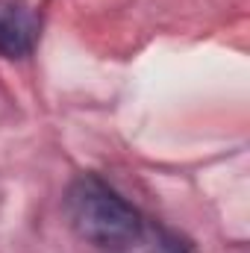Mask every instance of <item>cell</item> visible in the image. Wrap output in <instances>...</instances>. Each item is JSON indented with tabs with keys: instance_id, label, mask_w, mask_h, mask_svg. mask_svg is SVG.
Wrapping results in <instances>:
<instances>
[{
	"instance_id": "cell-1",
	"label": "cell",
	"mask_w": 250,
	"mask_h": 253,
	"mask_svg": "<svg viewBox=\"0 0 250 253\" xmlns=\"http://www.w3.org/2000/svg\"><path fill=\"white\" fill-rule=\"evenodd\" d=\"M74 233L100 251H124L141 239V215L115 186L97 174H80L65 194Z\"/></svg>"
},
{
	"instance_id": "cell-2",
	"label": "cell",
	"mask_w": 250,
	"mask_h": 253,
	"mask_svg": "<svg viewBox=\"0 0 250 253\" xmlns=\"http://www.w3.org/2000/svg\"><path fill=\"white\" fill-rule=\"evenodd\" d=\"M36 42H39L36 15L15 0H0V56L24 59L33 53Z\"/></svg>"
},
{
	"instance_id": "cell-3",
	"label": "cell",
	"mask_w": 250,
	"mask_h": 253,
	"mask_svg": "<svg viewBox=\"0 0 250 253\" xmlns=\"http://www.w3.org/2000/svg\"><path fill=\"white\" fill-rule=\"evenodd\" d=\"M159 253H191V248L186 245V239H180L177 233H162Z\"/></svg>"
}]
</instances>
